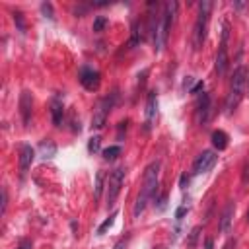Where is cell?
<instances>
[{"instance_id": "6da1fadb", "label": "cell", "mask_w": 249, "mask_h": 249, "mask_svg": "<svg viewBox=\"0 0 249 249\" xmlns=\"http://www.w3.org/2000/svg\"><path fill=\"white\" fill-rule=\"evenodd\" d=\"M158 183H160V161H152V163L146 167V171H144L142 187H140L138 198H136V202H134V210H132L134 218H138V216L144 212V208H146V204L150 202V198L156 196V193H158Z\"/></svg>"}, {"instance_id": "7a4b0ae2", "label": "cell", "mask_w": 249, "mask_h": 249, "mask_svg": "<svg viewBox=\"0 0 249 249\" xmlns=\"http://www.w3.org/2000/svg\"><path fill=\"white\" fill-rule=\"evenodd\" d=\"M175 14H177V2H167V4L163 6V10H161L160 19H158V27H156V31H154V35H152V39H154V49H156V51H161V49H163V45H165V41H167V35H169V31H171V25H173V21H175Z\"/></svg>"}, {"instance_id": "3957f363", "label": "cell", "mask_w": 249, "mask_h": 249, "mask_svg": "<svg viewBox=\"0 0 249 249\" xmlns=\"http://www.w3.org/2000/svg\"><path fill=\"white\" fill-rule=\"evenodd\" d=\"M245 88H247V70L243 66H237L233 70V76H231V84H230V91H228V97H226V111L231 113L237 109V105L241 103L243 99V93H245Z\"/></svg>"}, {"instance_id": "277c9868", "label": "cell", "mask_w": 249, "mask_h": 249, "mask_svg": "<svg viewBox=\"0 0 249 249\" xmlns=\"http://www.w3.org/2000/svg\"><path fill=\"white\" fill-rule=\"evenodd\" d=\"M210 10H212V2L204 0L198 4V16L195 21V29H193V47L195 51H198L206 39V29H208V19H210Z\"/></svg>"}, {"instance_id": "5b68a950", "label": "cell", "mask_w": 249, "mask_h": 249, "mask_svg": "<svg viewBox=\"0 0 249 249\" xmlns=\"http://www.w3.org/2000/svg\"><path fill=\"white\" fill-rule=\"evenodd\" d=\"M115 93L111 95V97H103L99 103H97V107H95V111H93V119H91V128H103L105 126V123H107V117H109V113H111V109H113V105H115Z\"/></svg>"}, {"instance_id": "8992f818", "label": "cell", "mask_w": 249, "mask_h": 249, "mask_svg": "<svg viewBox=\"0 0 249 249\" xmlns=\"http://www.w3.org/2000/svg\"><path fill=\"white\" fill-rule=\"evenodd\" d=\"M123 181H124V169L123 167L113 169V173L109 175V181H107V196H105L107 198V208H111L115 204V200H117V196L121 193Z\"/></svg>"}, {"instance_id": "52a82bcc", "label": "cell", "mask_w": 249, "mask_h": 249, "mask_svg": "<svg viewBox=\"0 0 249 249\" xmlns=\"http://www.w3.org/2000/svg\"><path fill=\"white\" fill-rule=\"evenodd\" d=\"M230 31V27H228V23H224V31H222V43H220V49H218V54H216V72H218V76H224L226 74V70H228V62H230V58H228V33Z\"/></svg>"}, {"instance_id": "ba28073f", "label": "cell", "mask_w": 249, "mask_h": 249, "mask_svg": "<svg viewBox=\"0 0 249 249\" xmlns=\"http://www.w3.org/2000/svg\"><path fill=\"white\" fill-rule=\"evenodd\" d=\"M216 160H218V156H216L212 150H204V152H200V154L196 156L195 163H193V173H195V175H200V173L210 171V169L214 167Z\"/></svg>"}, {"instance_id": "9c48e42d", "label": "cell", "mask_w": 249, "mask_h": 249, "mask_svg": "<svg viewBox=\"0 0 249 249\" xmlns=\"http://www.w3.org/2000/svg\"><path fill=\"white\" fill-rule=\"evenodd\" d=\"M80 84L88 89V91H95L97 88H99V82H101V76H99V72L97 70H93V68H88V66H84L82 70H80Z\"/></svg>"}, {"instance_id": "30bf717a", "label": "cell", "mask_w": 249, "mask_h": 249, "mask_svg": "<svg viewBox=\"0 0 249 249\" xmlns=\"http://www.w3.org/2000/svg\"><path fill=\"white\" fill-rule=\"evenodd\" d=\"M31 109H33V97L29 91H21L19 95V113H21V121L27 126L31 123Z\"/></svg>"}, {"instance_id": "8fae6325", "label": "cell", "mask_w": 249, "mask_h": 249, "mask_svg": "<svg viewBox=\"0 0 249 249\" xmlns=\"http://www.w3.org/2000/svg\"><path fill=\"white\" fill-rule=\"evenodd\" d=\"M33 160H35V150L29 144H23L19 148V173H21V177L27 173V169L33 163Z\"/></svg>"}, {"instance_id": "7c38bea8", "label": "cell", "mask_w": 249, "mask_h": 249, "mask_svg": "<svg viewBox=\"0 0 249 249\" xmlns=\"http://www.w3.org/2000/svg\"><path fill=\"white\" fill-rule=\"evenodd\" d=\"M156 115H158V95L156 91H150L146 101V128L152 126V123L156 121Z\"/></svg>"}, {"instance_id": "4fadbf2b", "label": "cell", "mask_w": 249, "mask_h": 249, "mask_svg": "<svg viewBox=\"0 0 249 249\" xmlns=\"http://www.w3.org/2000/svg\"><path fill=\"white\" fill-rule=\"evenodd\" d=\"M208 115H210V97L208 93H202V97L196 103V123L204 124L208 121Z\"/></svg>"}, {"instance_id": "5bb4252c", "label": "cell", "mask_w": 249, "mask_h": 249, "mask_svg": "<svg viewBox=\"0 0 249 249\" xmlns=\"http://www.w3.org/2000/svg\"><path fill=\"white\" fill-rule=\"evenodd\" d=\"M233 212H235V204L233 202H228V206L224 208L222 212V218H220V230L224 233L230 231V226H231V218H233Z\"/></svg>"}, {"instance_id": "9a60e30c", "label": "cell", "mask_w": 249, "mask_h": 249, "mask_svg": "<svg viewBox=\"0 0 249 249\" xmlns=\"http://www.w3.org/2000/svg\"><path fill=\"white\" fill-rule=\"evenodd\" d=\"M51 115H53V124H54V126H60V124H62L64 107H62V101H58L56 97L51 101Z\"/></svg>"}, {"instance_id": "2e32d148", "label": "cell", "mask_w": 249, "mask_h": 249, "mask_svg": "<svg viewBox=\"0 0 249 249\" xmlns=\"http://www.w3.org/2000/svg\"><path fill=\"white\" fill-rule=\"evenodd\" d=\"M212 144L218 150H226L228 148V134L224 130H214L212 132Z\"/></svg>"}, {"instance_id": "e0dca14e", "label": "cell", "mask_w": 249, "mask_h": 249, "mask_svg": "<svg viewBox=\"0 0 249 249\" xmlns=\"http://www.w3.org/2000/svg\"><path fill=\"white\" fill-rule=\"evenodd\" d=\"M39 152H41V158H53L54 156V152H56V146L51 142V140H43L41 144H39Z\"/></svg>"}, {"instance_id": "ac0fdd59", "label": "cell", "mask_w": 249, "mask_h": 249, "mask_svg": "<svg viewBox=\"0 0 249 249\" xmlns=\"http://www.w3.org/2000/svg\"><path fill=\"white\" fill-rule=\"evenodd\" d=\"M101 191H103V171H97V175H95V187H93V198L95 200H99Z\"/></svg>"}, {"instance_id": "d6986e66", "label": "cell", "mask_w": 249, "mask_h": 249, "mask_svg": "<svg viewBox=\"0 0 249 249\" xmlns=\"http://www.w3.org/2000/svg\"><path fill=\"white\" fill-rule=\"evenodd\" d=\"M99 146H101V138L99 136H91L89 142H88V152L95 154V152H99Z\"/></svg>"}, {"instance_id": "ffe728a7", "label": "cell", "mask_w": 249, "mask_h": 249, "mask_svg": "<svg viewBox=\"0 0 249 249\" xmlns=\"http://www.w3.org/2000/svg\"><path fill=\"white\" fill-rule=\"evenodd\" d=\"M119 154H121V148L119 146H109L107 150H103V158L105 160H115Z\"/></svg>"}, {"instance_id": "44dd1931", "label": "cell", "mask_w": 249, "mask_h": 249, "mask_svg": "<svg viewBox=\"0 0 249 249\" xmlns=\"http://www.w3.org/2000/svg\"><path fill=\"white\" fill-rule=\"evenodd\" d=\"M198 235H200V228L196 226V228L191 231V235H189V239H187V245H189V247H195V245H196V239H198Z\"/></svg>"}, {"instance_id": "7402d4cb", "label": "cell", "mask_w": 249, "mask_h": 249, "mask_svg": "<svg viewBox=\"0 0 249 249\" xmlns=\"http://www.w3.org/2000/svg\"><path fill=\"white\" fill-rule=\"evenodd\" d=\"M115 216H117V212H113V214H111V216H109V218H107V220H105V222H103V224L97 228V233H103V231H105V230H107V228H109V226L115 222Z\"/></svg>"}, {"instance_id": "603a6c76", "label": "cell", "mask_w": 249, "mask_h": 249, "mask_svg": "<svg viewBox=\"0 0 249 249\" xmlns=\"http://www.w3.org/2000/svg\"><path fill=\"white\" fill-rule=\"evenodd\" d=\"M105 25H107V19H105V18H97V19L93 21V31H103Z\"/></svg>"}, {"instance_id": "cb8c5ba5", "label": "cell", "mask_w": 249, "mask_h": 249, "mask_svg": "<svg viewBox=\"0 0 249 249\" xmlns=\"http://www.w3.org/2000/svg\"><path fill=\"white\" fill-rule=\"evenodd\" d=\"M14 21H16V23H18V27H19V29H21V31H23V29H25V23H23V16H21V14H19V12H16V14H14Z\"/></svg>"}, {"instance_id": "d4e9b609", "label": "cell", "mask_w": 249, "mask_h": 249, "mask_svg": "<svg viewBox=\"0 0 249 249\" xmlns=\"http://www.w3.org/2000/svg\"><path fill=\"white\" fill-rule=\"evenodd\" d=\"M41 10H43V14H45L47 18H53V6H51V4H47V2L41 4Z\"/></svg>"}, {"instance_id": "484cf974", "label": "cell", "mask_w": 249, "mask_h": 249, "mask_svg": "<svg viewBox=\"0 0 249 249\" xmlns=\"http://www.w3.org/2000/svg\"><path fill=\"white\" fill-rule=\"evenodd\" d=\"M6 204H8V195H6V189H2V214L6 212Z\"/></svg>"}, {"instance_id": "4316f807", "label": "cell", "mask_w": 249, "mask_h": 249, "mask_svg": "<svg viewBox=\"0 0 249 249\" xmlns=\"http://www.w3.org/2000/svg\"><path fill=\"white\" fill-rule=\"evenodd\" d=\"M243 183H249V161H245V167H243Z\"/></svg>"}, {"instance_id": "83f0119b", "label": "cell", "mask_w": 249, "mask_h": 249, "mask_svg": "<svg viewBox=\"0 0 249 249\" xmlns=\"http://www.w3.org/2000/svg\"><path fill=\"white\" fill-rule=\"evenodd\" d=\"M235 245H237V241L231 237V239H228L226 241V245H224V249H235Z\"/></svg>"}, {"instance_id": "f1b7e54d", "label": "cell", "mask_w": 249, "mask_h": 249, "mask_svg": "<svg viewBox=\"0 0 249 249\" xmlns=\"http://www.w3.org/2000/svg\"><path fill=\"white\" fill-rule=\"evenodd\" d=\"M185 212H187V208H185V206H181V208H177V212H175V218H177V220H181Z\"/></svg>"}, {"instance_id": "f546056e", "label": "cell", "mask_w": 249, "mask_h": 249, "mask_svg": "<svg viewBox=\"0 0 249 249\" xmlns=\"http://www.w3.org/2000/svg\"><path fill=\"white\" fill-rule=\"evenodd\" d=\"M206 249H212V239H206Z\"/></svg>"}, {"instance_id": "4dcf8cb0", "label": "cell", "mask_w": 249, "mask_h": 249, "mask_svg": "<svg viewBox=\"0 0 249 249\" xmlns=\"http://www.w3.org/2000/svg\"><path fill=\"white\" fill-rule=\"evenodd\" d=\"M18 249H27V243H23L21 247H18Z\"/></svg>"}, {"instance_id": "1f68e13d", "label": "cell", "mask_w": 249, "mask_h": 249, "mask_svg": "<svg viewBox=\"0 0 249 249\" xmlns=\"http://www.w3.org/2000/svg\"><path fill=\"white\" fill-rule=\"evenodd\" d=\"M247 222H249V212H247Z\"/></svg>"}]
</instances>
